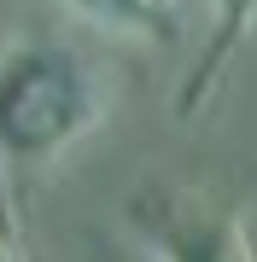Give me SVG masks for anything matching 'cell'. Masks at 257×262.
Masks as SVG:
<instances>
[{
	"label": "cell",
	"instance_id": "obj_1",
	"mask_svg": "<svg viewBox=\"0 0 257 262\" xmlns=\"http://www.w3.org/2000/svg\"><path fill=\"white\" fill-rule=\"evenodd\" d=\"M105 117V82L82 53L53 41H18L0 53V151L18 163H53Z\"/></svg>",
	"mask_w": 257,
	"mask_h": 262
},
{
	"label": "cell",
	"instance_id": "obj_2",
	"mask_svg": "<svg viewBox=\"0 0 257 262\" xmlns=\"http://www.w3.org/2000/svg\"><path fill=\"white\" fill-rule=\"evenodd\" d=\"M129 222L152 245V262H257L246 210L199 187L129 198Z\"/></svg>",
	"mask_w": 257,
	"mask_h": 262
},
{
	"label": "cell",
	"instance_id": "obj_3",
	"mask_svg": "<svg viewBox=\"0 0 257 262\" xmlns=\"http://www.w3.org/2000/svg\"><path fill=\"white\" fill-rule=\"evenodd\" d=\"M82 24L111 29V35H134V41H175L187 0H65Z\"/></svg>",
	"mask_w": 257,
	"mask_h": 262
},
{
	"label": "cell",
	"instance_id": "obj_4",
	"mask_svg": "<svg viewBox=\"0 0 257 262\" xmlns=\"http://www.w3.org/2000/svg\"><path fill=\"white\" fill-rule=\"evenodd\" d=\"M210 6H216V29H210V47H205V58H199V70H193L187 94H181V105H187V111L199 105L205 88L216 82V70L228 64V53L257 29V0H210Z\"/></svg>",
	"mask_w": 257,
	"mask_h": 262
},
{
	"label": "cell",
	"instance_id": "obj_5",
	"mask_svg": "<svg viewBox=\"0 0 257 262\" xmlns=\"http://www.w3.org/2000/svg\"><path fill=\"white\" fill-rule=\"evenodd\" d=\"M0 262H24L18 251H12V239H0Z\"/></svg>",
	"mask_w": 257,
	"mask_h": 262
}]
</instances>
